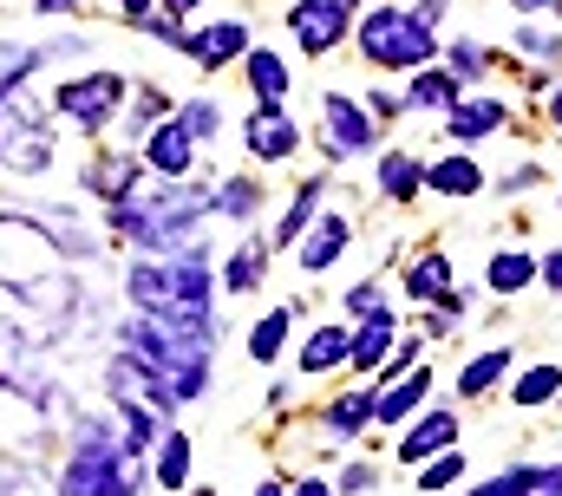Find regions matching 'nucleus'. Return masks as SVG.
Instances as JSON below:
<instances>
[{
	"label": "nucleus",
	"mask_w": 562,
	"mask_h": 496,
	"mask_svg": "<svg viewBox=\"0 0 562 496\" xmlns=\"http://www.w3.org/2000/svg\"><path fill=\"white\" fill-rule=\"evenodd\" d=\"M360 53L373 59V66H431V53H438V33L425 26L419 13H400V7H373L367 20H360Z\"/></svg>",
	"instance_id": "f257e3e1"
},
{
	"label": "nucleus",
	"mask_w": 562,
	"mask_h": 496,
	"mask_svg": "<svg viewBox=\"0 0 562 496\" xmlns=\"http://www.w3.org/2000/svg\"><path fill=\"white\" fill-rule=\"evenodd\" d=\"M66 496H138V451H119L99 425H86V451L66 464Z\"/></svg>",
	"instance_id": "f03ea898"
},
{
	"label": "nucleus",
	"mask_w": 562,
	"mask_h": 496,
	"mask_svg": "<svg viewBox=\"0 0 562 496\" xmlns=\"http://www.w3.org/2000/svg\"><path fill=\"white\" fill-rule=\"evenodd\" d=\"M53 157V144H46V124L33 112V99L13 86L7 99H0V164L7 170H40Z\"/></svg>",
	"instance_id": "7ed1b4c3"
},
{
	"label": "nucleus",
	"mask_w": 562,
	"mask_h": 496,
	"mask_svg": "<svg viewBox=\"0 0 562 496\" xmlns=\"http://www.w3.org/2000/svg\"><path fill=\"white\" fill-rule=\"evenodd\" d=\"M53 105L79 124V131H105V119L125 105V79H119V72H86V79H66V86L53 92Z\"/></svg>",
	"instance_id": "20e7f679"
},
{
	"label": "nucleus",
	"mask_w": 562,
	"mask_h": 496,
	"mask_svg": "<svg viewBox=\"0 0 562 496\" xmlns=\"http://www.w3.org/2000/svg\"><path fill=\"white\" fill-rule=\"evenodd\" d=\"M321 144H327V157H360V150H373V124H367V112L353 105V99H340V92H327L321 99Z\"/></svg>",
	"instance_id": "39448f33"
},
{
	"label": "nucleus",
	"mask_w": 562,
	"mask_h": 496,
	"mask_svg": "<svg viewBox=\"0 0 562 496\" xmlns=\"http://www.w3.org/2000/svg\"><path fill=\"white\" fill-rule=\"evenodd\" d=\"M288 33L301 40V53H327V46L347 40V7H334V0H301V7H288Z\"/></svg>",
	"instance_id": "423d86ee"
},
{
	"label": "nucleus",
	"mask_w": 562,
	"mask_h": 496,
	"mask_svg": "<svg viewBox=\"0 0 562 496\" xmlns=\"http://www.w3.org/2000/svg\"><path fill=\"white\" fill-rule=\"evenodd\" d=\"M243 53H249V26H243V20H216V26L190 33V59H196L203 72H216V66H229V59H243Z\"/></svg>",
	"instance_id": "0eeeda50"
},
{
	"label": "nucleus",
	"mask_w": 562,
	"mask_h": 496,
	"mask_svg": "<svg viewBox=\"0 0 562 496\" xmlns=\"http://www.w3.org/2000/svg\"><path fill=\"white\" fill-rule=\"evenodd\" d=\"M243 137H249V150H256L262 164H276V157H288V150L301 144V131L288 124V112H281V105H262L256 119L243 124Z\"/></svg>",
	"instance_id": "6e6552de"
},
{
	"label": "nucleus",
	"mask_w": 562,
	"mask_h": 496,
	"mask_svg": "<svg viewBox=\"0 0 562 496\" xmlns=\"http://www.w3.org/2000/svg\"><path fill=\"white\" fill-rule=\"evenodd\" d=\"M144 157H150V170H157V177H183V170H190V124H183V119L157 124V131H150V144H144Z\"/></svg>",
	"instance_id": "1a4fd4ad"
},
{
	"label": "nucleus",
	"mask_w": 562,
	"mask_h": 496,
	"mask_svg": "<svg viewBox=\"0 0 562 496\" xmlns=\"http://www.w3.org/2000/svg\"><path fill=\"white\" fill-rule=\"evenodd\" d=\"M451 438H458V418H451V412H431V418H419V425L406 431V444H400V464H425V458L451 451Z\"/></svg>",
	"instance_id": "9d476101"
},
{
	"label": "nucleus",
	"mask_w": 562,
	"mask_h": 496,
	"mask_svg": "<svg viewBox=\"0 0 562 496\" xmlns=\"http://www.w3.org/2000/svg\"><path fill=\"white\" fill-rule=\"evenodd\" d=\"M504 124V105L497 99H471V105H451V119H445V137H458V144H477L484 131H497Z\"/></svg>",
	"instance_id": "9b49d317"
},
{
	"label": "nucleus",
	"mask_w": 562,
	"mask_h": 496,
	"mask_svg": "<svg viewBox=\"0 0 562 496\" xmlns=\"http://www.w3.org/2000/svg\"><path fill=\"white\" fill-rule=\"evenodd\" d=\"M425 392H431V372H413V379H406V385H393V392H373V418H380V425H400V418H413Z\"/></svg>",
	"instance_id": "f8f14e48"
},
{
	"label": "nucleus",
	"mask_w": 562,
	"mask_h": 496,
	"mask_svg": "<svg viewBox=\"0 0 562 496\" xmlns=\"http://www.w3.org/2000/svg\"><path fill=\"white\" fill-rule=\"evenodd\" d=\"M425 183L445 190V196H477V190H484V170H477L471 157H445V164L425 170Z\"/></svg>",
	"instance_id": "ddd939ff"
},
{
	"label": "nucleus",
	"mask_w": 562,
	"mask_h": 496,
	"mask_svg": "<svg viewBox=\"0 0 562 496\" xmlns=\"http://www.w3.org/2000/svg\"><path fill=\"white\" fill-rule=\"evenodd\" d=\"M86 183H92L99 196H112V203H119V196H132V190H138V164H132V157H99V164L86 170Z\"/></svg>",
	"instance_id": "4468645a"
},
{
	"label": "nucleus",
	"mask_w": 562,
	"mask_h": 496,
	"mask_svg": "<svg viewBox=\"0 0 562 496\" xmlns=\"http://www.w3.org/2000/svg\"><path fill=\"white\" fill-rule=\"evenodd\" d=\"M340 248H347V223H340V216H321V223H314V236H307V248H301V268H307V274H321Z\"/></svg>",
	"instance_id": "2eb2a0df"
},
{
	"label": "nucleus",
	"mask_w": 562,
	"mask_h": 496,
	"mask_svg": "<svg viewBox=\"0 0 562 496\" xmlns=\"http://www.w3.org/2000/svg\"><path fill=\"white\" fill-rule=\"evenodd\" d=\"M353 353V334L347 327H321L307 347H301V372H327L334 360H347Z\"/></svg>",
	"instance_id": "dca6fc26"
},
{
	"label": "nucleus",
	"mask_w": 562,
	"mask_h": 496,
	"mask_svg": "<svg viewBox=\"0 0 562 496\" xmlns=\"http://www.w3.org/2000/svg\"><path fill=\"white\" fill-rule=\"evenodd\" d=\"M249 86H256V99H262V105H281L294 79H288V66H281L276 53H249Z\"/></svg>",
	"instance_id": "f3484780"
},
{
	"label": "nucleus",
	"mask_w": 562,
	"mask_h": 496,
	"mask_svg": "<svg viewBox=\"0 0 562 496\" xmlns=\"http://www.w3.org/2000/svg\"><path fill=\"white\" fill-rule=\"evenodd\" d=\"M419 183H425V164H413V157H400V150H393V157L380 164V190H386L393 203H413V196H419Z\"/></svg>",
	"instance_id": "a211bd4d"
},
{
	"label": "nucleus",
	"mask_w": 562,
	"mask_h": 496,
	"mask_svg": "<svg viewBox=\"0 0 562 496\" xmlns=\"http://www.w3.org/2000/svg\"><path fill=\"white\" fill-rule=\"evenodd\" d=\"M386 347H393V320H386V314H367V327L353 334V353H347V360H353V367H380Z\"/></svg>",
	"instance_id": "6ab92c4d"
},
{
	"label": "nucleus",
	"mask_w": 562,
	"mask_h": 496,
	"mask_svg": "<svg viewBox=\"0 0 562 496\" xmlns=\"http://www.w3.org/2000/svg\"><path fill=\"white\" fill-rule=\"evenodd\" d=\"M406 294H413V301H445V294H451V261H445V255H425L419 268L406 274Z\"/></svg>",
	"instance_id": "aec40b11"
},
{
	"label": "nucleus",
	"mask_w": 562,
	"mask_h": 496,
	"mask_svg": "<svg viewBox=\"0 0 562 496\" xmlns=\"http://www.w3.org/2000/svg\"><path fill=\"white\" fill-rule=\"evenodd\" d=\"M504 372H510V347H491V353H477V360L464 367L458 392H464V398H477V392H491V385H497Z\"/></svg>",
	"instance_id": "412c9836"
},
{
	"label": "nucleus",
	"mask_w": 562,
	"mask_h": 496,
	"mask_svg": "<svg viewBox=\"0 0 562 496\" xmlns=\"http://www.w3.org/2000/svg\"><path fill=\"white\" fill-rule=\"evenodd\" d=\"M484 281H491L497 294H517V288H530V281H537V261L510 248V255H497V261H491V274H484Z\"/></svg>",
	"instance_id": "4be33fe9"
},
{
	"label": "nucleus",
	"mask_w": 562,
	"mask_h": 496,
	"mask_svg": "<svg viewBox=\"0 0 562 496\" xmlns=\"http://www.w3.org/2000/svg\"><path fill=\"white\" fill-rule=\"evenodd\" d=\"M183 477H190V438H183V431H170V438L157 444V484H164V491H177Z\"/></svg>",
	"instance_id": "5701e85b"
},
{
	"label": "nucleus",
	"mask_w": 562,
	"mask_h": 496,
	"mask_svg": "<svg viewBox=\"0 0 562 496\" xmlns=\"http://www.w3.org/2000/svg\"><path fill=\"white\" fill-rule=\"evenodd\" d=\"M406 105H458V79L425 66L419 79H413V92H406Z\"/></svg>",
	"instance_id": "b1692460"
},
{
	"label": "nucleus",
	"mask_w": 562,
	"mask_h": 496,
	"mask_svg": "<svg viewBox=\"0 0 562 496\" xmlns=\"http://www.w3.org/2000/svg\"><path fill=\"white\" fill-rule=\"evenodd\" d=\"M288 320H294L288 307H276V314H262V320H256V334H249V353H256V360H276V353H281V340H288Z\"/></svg>",
	"instance_id": "393cba45"
},
{
	"label": "nucleus",
	"mask_w": 562,
	"mask_h": 496,
	"mask_svg": "<svg viewBox=\"0 0 562 496\" xmlns=\"http://www.w3.org/2000/svg\"><path fill=\"white\" fill-rule=\"evenodd\" d=\"M367 418H373V392H347L340 405H327V425H334L340 438H347V431H360Z\"/></svg>",
	"instance_id": "a878e982"
},
{
	"label": "nucleus",
	"mask_w": 562,
	"mask_h": 496,
	"mask_svg": "<svg viewBox=\"0 0 562 496\" xmlns=\"http://www.w3.org/2000/svg\"><path fill=\"white\" fill-rule=\"evenodd\" d=\"M314 210H321V183H301V190H294V210H288V216H281L276 243H294V236H301V229H307V216H314Z\"/></svg>",
	"instance_id": "bb28decb"
},
{
	"label": "nucleus",
	"mask_w": 562,
	"mask_h": 496,
	"mask_svg": "<svg viewBox=\"0 0 562 496\" xmlns=\"http://www.w3.org/2000/svg\"><path fill=\"white\" fill-rule=\"evenodd\" d=\"M562 392V372L557 367H537V372H524L517 379V405H550Z\"/></svg>",
	"instance_id": "cd10ccee"
},
{
	"label": "nucleus",
	"mask_w": 562,
	"mask_h": 496,
	"mask_svg": "<svg viewBox=\"0 0 562 496\" xmlns=\"http://www.w3.org/2000/svg\"><path fill=\"white\" fill-rule=\"evenodd\" d=\"M216 210H223V216H256V210H262V190H256L249 177H236V183H223Z\"/></svg>",
	"instance_id": "c85d7f7f"
},
{
	"label": "nucleus",
	"mask_w": 562,
	"mask_h": 496,
	"mask_svg": "<svg viewBox=\"0 0 562 496\" xmlns=\"http://www.w3.org/2000/svg\"><path fill=\"white\" fill-rule=\"evenodd\" d=\"M256 281H262V248L249 243L243 255H236V261H229V294H249Z\"/></svg>",
	"instance_id": "c756f323"
},
{
	"label": "nucleus",
	"mask_w": 562,
	"mask_h": 496,
	"mask_svg": "<svg viewBox=\"0 0 562 496\" xmlns=\"http://www.w3.org/2000/svg\"><path fill=\"white\" fill-rule=\"evenodd\" d=\"M458 477H464V458H458V451H445V458H425V471H419L425 491H445V484H458Z\"/></svg>",
	"instance_id": "7c9ffc66"
},
{
	"label": "nucleus",
	"mask_w": 562,
	"mask_h": 496,
	"mask_svg": "<svg viewBox=\"0 0 562 496\" xmlns=\"http://www.w3.org/2000/svg\"><path fill=\"white\" fill-rule=\"evenodd\" d=\"M471 496H537V471H504V477L477 484Z\"/></svg>",
	"instance_id": "2f4dec72"
},
{
	"label": "nucleus",
	"mask_w": 562,
	"mask_h": 496,
	"mask_svg": "<svg viewBox=\"0 0 562 496\" xmlns=\"http://www.w3.org/2000/svg\"><path fill=\"white\" fill-rule=\"evenodd\" d=\"M177 119L190 124V137H210V131H216V105H183Z\"/></svg>",
	"instance_id": "473e14b6"
},
{
	"label": "nucleus",
	"mask_w": 562,
	"mask_h": 496,
	"mask_svg": "<svg viewBox=\"0 0 562 496\" xmlns=\"http://www.w3.org/2000/svg\"><path fill=\"white\" fill-rule=\"evenodd\" d=\"M347 301H353V314H380V288H373V281H360Z\"/></svg>",
	"instance_id": "72a5a7b5"
},
{
	"label": "nucleus",
	"mask_w": 562,
	"mask_h": 496,
	"mask_svg": "<svg viewBox=\"0 0 562 496\" xmlns=\"http://www.w3.org/2000/svg\"><path fill=\"white\" fill-rule=\"evenodd\" d=\"M119 412H125V431H132V438H150V418H144L138 405H125V398H119Z\"/></svg>",
	"instance_id": "f704fd0d"
},
{
	"label": "nucleus",
	"mask_w": 562,
	"mask_h": 496,
	"mask_svg": "<svg viewBox=\"0 0 562 496\" xmlns=\"http://www.w3.org/2000/svg\"><path fill=\"white\" fill-rule=\"evenodd\" d=\"M537 496H562V464L557 471H537Z\"/></svg>",
	"instance_id": "c9c22d12"
},
{
	"label": "nucleus",
	"mask_w": 562,
	"mask_h": 496,
	"mask_svg": "<svg viewBox=\"0 0 562 496\" xmlns=\"http://www.w3.org/2000/svg\"><path fill=\"white\" fill-rule=\"evenodd\" d=\"M543 281H550V288H557V294H562V248H557V255H550V261H543Z\"/></svg>",
	"instance_id": "e433bc0d"
},
{
	"label": "nucleus",
	"mask_w": 562,
	"mask_h": 496,
	"mask_svg": "<svg viewBox=\"0 0 562 496\" xmlns=\"http://www.w3.org/2000/svg\"><path fill=\"white\" fill-rule=\"evenodd\" d=\"M419 20L425 26H438V20H445V0H419Z\"/></svg>",
	"instance_id": "4c0bfd02"
},
{
	"label": "nucleus",
	"mask_w": 562,
	"mask_h": 496,
	"mask_svg": "<svg viewBox=\"0 0 562 496\" xmlns=\"http://www.w3.org/2000/svg\"><path fill=\"white\" fill-rule=\"evenodd\" d=\"M112 7H119L125 20H144V13H150V0H112Z\"/></svg>",
	"instance_id": "58836bf2"
},
{
	"label": "nucleus",
	"mask_w": 562,
	"mask_h": 496,
	"mask_svg": "<svg viewBox=\"0 0 562 496\" xmlns=\"http://www.w3.org/2000/svg\"><path fill=\"white\" fill-rule=\"evenodd\" d=\"M66 7H79V0H40V13H66Z\"/></svg>",
	"instance_id": "ea45409f"
},
{
	"label": "nucleus",
	"mask_w": 562,
	"mask_h": 496,
	"mask_svg": "<svg viewBox=\"0 0 562 496\" xmlns=\"http://www.w3.org/2000/svg\"><path fill=\"white\" fill-rule=\"evenodd\" d=\"M164 7H170V13H177V20H183V13H190V7H196V0H164Z\"/></svg>",
	"instance_id": "a19ab883"
},
{
	"label": "nucleus",
	"mask_w": 562,
	"mask_h": 496,
	"mask_svg": "<svg viewBox=\"0 0 562 496\" xmlns=\"http://www.w3.org/2000/svg\"><path fill=\"white\" fill-rule=\"evenodd\" d=\"M294 496H334V491H327V484H301Z\"/></svg>",
	"instance_id": "79ce46f5"
},
{
	"label": "nucleus",
	"mask_w": 562,
	"mask_h": 496,
	"mask_svg": "<svg viewBox=\"0 0 562 496\" xmlns=\"http://www.w3.org/2000/svg\"><path fill=\"white\" fill-rule=\"evenodd\" d=\"M550 119H557V124H562V92H557V99H550Z\"/></svg>",
	"instance_id": "37998d69"
},
{
	"label": "nucleus",
	"mask_w": 562,
	"mask_h": 496,
	"mask_svg": "<svg viewBox=\"0 0 562 496\" xmlns=\"http://www.w3.org/2000/svg\"><path fill=\"white\" fill-rule=\"evenodd\" d=\"M256 496H281V484H262V491H256Z\"/></svg>",
	"instance_id": "c03bdc74"
},
{
	"label": "nucleus",
	"mask_w": 562,
	"mask_h": 496,
	"mask_svg": "<svg viewBox=\"0 0 562 496\" xmlns=\"http://www.w3.org/2000/svg\"><path fill=\"white\" fill-rule=\"evenodd\" d=\"M517 7H557V0H517Z\"/></svg>",
	"instance_id": "a18cd8bd"
},
{
	"label": "nucleus",
	"mask_w": 562,
	"mask_h": 496,
	"mask_svg": "<svg viewBox=\"0 0 562 496\" xmlns=\"http://www.w3.org/2000/svg\"><path fill=\"white\" fill-rule=\"evenodd\" d=\"M334 7H347V13H353V7H360V0H334Z\"/></svg>",
	"instance_id": "49530a36"
}]
</instances>
